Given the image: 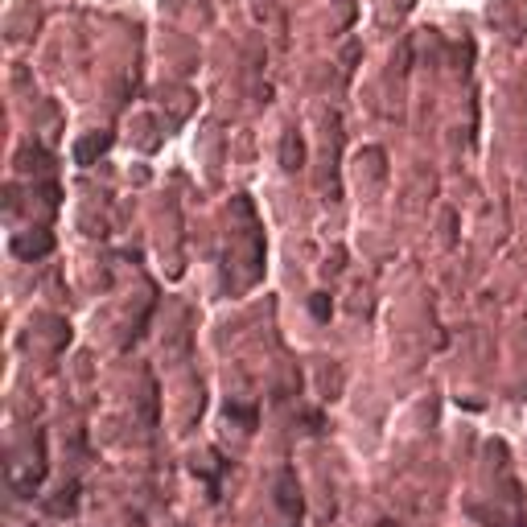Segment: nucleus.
Returning <instances> with one entry per match:
<instances>
[{
    "label": "nucleus",
    "instance_id": "obj_1",
    "mask_svg": "<svg viewBox=\"0 0 527 527\" xmlns=\"http://www.w3.org/2000/svg\"><path fill=\"white\" fill-rule=\"evenodd\" d=\"M108 149H112V132H103V136L95 132V136H87V140H79V145H75V161L91 165L99 153H108Z\"/></svg>",
    "mask_w": 527,
    "mask_h": 527
},
{
    "label": "nucleus",
    "instance_id": "obj_2",
    "mask_svg": "<svg viewBox=\"0 0 527 527\" xmlns=\"http://www.w3.org/2000/svg\"><path fill=\"white\" fill-rule=\"evenodd\" d=\"M50 248H54L50 235H33V239H29V235H17V239H13V252L25 256V260H38V256H46Z\"/></svg>",
    "mask_w": 527,
    "mask_h": 527
}]
</instances>
